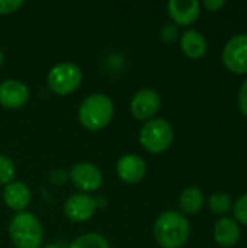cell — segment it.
<instances>
[{"mask_svg": "<svg viewBox=\"0 0 247 248\" xmlns=\"http://www.w3.org/2000/svg\"><path fill=\"white\" fill-rule=\"evenodd\" d=\"M153 234L162 248H182L189 240L191 224L185 215L167 211L156 219Z\"/></svg>", "mask_w": 247, "mask_h": 248, "instance_id": "6da1fadb", "label": "cell"}, {"mask_svg": "<svg viewBox=\"0 0 247 248\" xmlns=\"http://www.w3.org/2000/svg\"><path fill=\"white\" fill-rule=\"evenodd\" d=\"M115 113V106L111 97L102 93L87 96L79 106V122L87 131L96 132L106 128Z\"/></svg>", "mask_w": 247, "mask_h": 248, "instance_id": "7a4b0ae2", "label": "cell"}, {"mask_svg": "<svg viewBox=\"0 0 247 248\" xmlns=\"http://www.w3.org/2000/svg\"><path fill=\"white\" fill-rule=\"evenodd\" d=\"M9 237L16 248H41L44 230L39 219L31 212L16 214L9 225Z\"/></svg>", "mask_w": 247, "mask_h": 248, "instance_id": "3957f363", "label": "cell"}, {"mask_svg": "<svg viewBox=\"0 0 247 248\" xmlns=\"http://www.w3.org/2000/svg\"><path fill=\"white\" fill-rule=\"evenodd\" d=\"M140 144L150 154H162L173 142V128L163 118H153L140 131Z\"/></svg>", "mask_w": 247, "mask_h": 248, "instance_id": "277c9868", "label": "cell"}, {"mask_svg": "<svg viewBox=\"0 0 247 248\" xmlns=\"http://www.w3.org/2000/svg\"><path fill=\"white\" fill-rule=\"evenodd\" d=\"M47 81L55 94L68 96L80 87L83 81V73L74 62H60L49 70Z\"/></svg>", "mask_w": 247, "mask_h": 248, "instance_id": "5b68a950", "label": "cell"}, {"mask_svg": "<svg viewBox=\"0 0 247 248\" xmlns=\"http://www.w3.org/2000/svg\"><path fill=\"white\" fill-rule=\"evenodd\" d=\"M223 62L234 74H247V33L231 36L223 48Z\"/></svg>", "mask_w": 247, "mask_h": 248, "instance_id": "8992f818", "label": "cell"}, {"mask_svg": "<svg viewBox=\"0 0 247 248\" xmlns=\"http://www.w3.org/2000/svg\"><path fill=\"white\" fill-rule=\"evenodd\" d=\"M73 185L80 190V193H90L100 189L103 183L102 171L92 163H77L71 167L68 173Z\"/></svg>", "mask_w": 247, "mask_h": 248, "instance_id": "52a82bcc", "label": "cell"}, {"mask_svg": "<svg viewBox=\"0 0 247 248\" xmlns=\"http://www.w3.org/2000/svg\"><path fill=\"white\" fill-rule=\"evenodd\" d=\"M162 108V97L154 89H141L138 90L130 103V110L132 116L138 121L153 119Z\"/></svg>", "mask_w": 247, "mask_h": 248, "instance_id": "ba28073f", "label": "cell"}, {"mask_svg": "<svg viewBox=\"0 0 247 248\" xmlns=\"http://www.w3.org/2000/svg\"><path fill=\"white\" fill-rule=\"evenodd\" d=\"M98 209L96 201L86 193H76L67 198L64 203V214L73 222L89 221Z\"/></svg>", "mask_w": 247, "mask_h": 248, "instance_id": "9c48e42d", "label": "cell"}, {"mask_svg": "<svg viewBox=\"0 0 247 248\" xmlns=\"http://www.w3.org/2000/svg\"><path fill=\"white\" fill-rule=\"evenodd\" d=\"M29 89L25 83L7 78L0 83V105L6 109H19L26 105Z\"/></svg>", "mask_w": 247, "mask_h": 248, "instance_id": "30bf717a", "label": "cell"}, {"mask_svg": "<svg viewBox=\"0 0 247 248\" xmlns=\"http://www.w3.org/2000/svg\"><path fill=\"white\" fill-rule=\"evenodd\" d=\"M115 170H116V176L124 183L135 185L146 177L147 166L141 157H138L135 154H127V155H122L116 161Z\"/></svg>", "mask_w": 247, "mask_h": 248, "instance_id": "8fae6325", "label": "cell"}, {"mask_svg": "<svg viewBox=\"0 0 247 248\" xmlns=\"http://www.w3.org/2000/svg\"><path fill=\"white\" fill-rule=\"evenodd\" d=\"M167 12L176 26H189L201 15V3L197 0H170Z\"/></svg>", "mask_w": 247, "mask_h": 248, "instance_id": "7c38bea8", "label": "cell"}, {"mask_svg": "<svg viewBox=\"0 0 247 248\" xmlns=\"http://www.w3.org/2000/svg\"><path fill=\"white\" fill-rule=\"evenodd\" d=\"M31 190L23 182L13 180L3 189V201L6 206L15 212H23L31 203Z\"/></svg>", "mask_w": 247, "mask_h": 248, "instance_id": "4fadbf2b", "label": "cell"}, {"mask_svg": "<svg viewBox=\"0 0 247 248\" xmlns=\"http://www.w3.org/2000/svg\"><path fill=\"white\" fill-rule=\"evenodd\" d=\"M240 225L233 218L223 217L214 225V240L221 247L229 248L236 246L240 240Z\"/></svg>", "mask_w": 247, "mask_h": 248, "instance_id": "5bb4252c", "label": "cell"}, {"mask_svg": "<svg viewBox=\"0 0 247 248\" xmlns=\"http://www.w3.org/2000/svg\"><path fill=\"white\" fill-rule=\"evenodd\" d=\"M181 48L182 52L191 60H199L207 54L208 42L205 36L197 29H188L182 33L181 38Z\"/></svg>", "mask_w": 247, "mask_h": 248, "instance_id": "9a60e30c", "label": "cell"}, {"mask_svg": "<svg viewBox=\"0 0 247 248\" xmlns=\"http://www.w3.org/2000/svg\"><path fill=\"white\" fill-rule=\"evenodd\" d=\"M204 202V193L197 186H189L183 189L179 196V206L185 215H197L202 209Z\"/></svg>", "mask_w": 247, "mask_h": 248, "instance_id": "2e32d148", "label": "cell"}, {"mask_svg": "<svg viewBox=\"0 0 247 248\" xmlns=\"http://www.w3.org/2000/svg\"><path fill=\"white\" fill-rule=\"evenodd\" d=\"M208 208L214 215H226L231 211L233 208V201L231 196L224 193V192H217L213 193L208 198Z\"/></svg>", "mask_w": 247, "mask_h": 248, "instance_id": "e0dca14e", "label": "cell"}, {"mask_svg": "<svg viewBox=\"0 0 247 248\" xmlns=\"http://www.w3.org/2000/svg\"><path fill=\"white\" fill-rule=\"evenodd\" d=\"M68 248H111L108 240L96 232H89L77 237Z\"/></svg>", "mask_w": 247, "mask_h": 248, "instance_id": "ac0fdd59", "label": "cell"}, {"mask_svg": "<svg viewBox=\"0 0 247 248\" xmlns=\"http://www.w3.org/2000/svg\"><path fill=\"white\" fill-rule=\"evenodd\" d=\"M15 176H16V169L13 161L9 157L0 154V185L6 186L12 183L15 180Z\"/></svg>", "mask_w": 247, "mask_h": 248, "instance_id": "d6986e66", "label": "cell"}, {"mask_svg": "<svg viewBox=\"0 0 247 248\" xmlns=\"http://www.w3.org/2000/svg\"><path fill=\"white\" fill-rule=\"evenodd\" d=\"M233 217L234 221L239 225H245L247 227V193L243 195L242 198H239L234 203H233Z\"/></svg>", "mask_w": 247, "mask_h": 248, "instance_id": "ffe728a7", "label": "cell"}, {"mask_svg": "<svg viewBox=\"0 0 247 248\" xmlns=\"http://www.w3.org/2000/svg\"><path fill=\"white\" fill-rule=\"evenodd\" d=\"M178 26L175 23H165L160 29V36L166 42H173L178 38Z\"/></svg>", "mask_w": 247, "mask_h": 248, "instance_id": "44dd1931", "label": "cell"}, {"mask_svg": "<svg viewBox=\"0 0 247 248\" xmlns=\"http://www.w3.org/2000/svg\"><path fill=\"white\" fill-rule=\"evenodd\" d=\"M22 6V0H0V15H10Z\"/></svg>", "mask_w": 247, "mask_h": 248, "instance_id": "7402d4cb", "label": "cell"}, {"mask_svg": "<svg viewBox=\"0 0 247 248\" xmlns=\"http://www.w3.org/2000/svg\"><path fill=\"white\" fill-rule=\"evenodd\" d=\"M239 108H240V112L247 118V78L243 81L240 92H239Z\"/></svg>", "mask_w": 247, "mask_h": 248, "instance_id": "603a6c76", "label": "cell"}, {"mask_svg": "<svg viewBox=\"0 0 247 248\" xmlns=\"http://www.w3.org/2000/svg\"><path fill=\"white\" fill-rule=\"evenodd\" d=\"M204 6L210 12H218L226 6V1L224 0H207V1H204Z\"/></svg>", "mask_w": 247, "mask_h": 248, "instance_id": "cb8c5ba5", "label": "cell"}, {"mask_svg": "<svg viewBox=\"0 0 247 248\" xmlns=\"http://www.w3.org/2000/svg\"><path fill=\"white\" fill-rule=\"evenodd\" d=\"M3 62H4V54H3V51L0 49V67L3 65Z\"/></svg>", "mask_w": 247, "mask_h": 248, "instance_id": "d4e9b609", "label": "cell"}, {"mask_svg": "<svg viewBox=\"0 0 247 248\" xmlns=\"http://www.w3.org/2000/svg\"><path fill=\"white\" fill-rule=\"evenodd\" d=\"M41 248H63V247H60V246H55V244H51V246H45V247H41Z\"/></svg>", "mask_w": 247, "mask_h": 248, "instance_id": "484cf974", "label": "cell"}]
</instances>
